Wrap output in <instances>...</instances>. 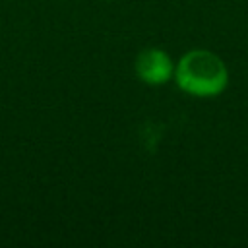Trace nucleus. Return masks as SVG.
Masks as SVG:
<instances>
[{
    "label": "nucleus",
    "instance_id": "obj_2",
    "mask_svg": "<svg viewBox=\"0 0 248 248\" xmlns=\"http://www.w3.org/2000/svg\"><path fill=\"white\" fill-rule=\"evenodd\" d=\"M174 64L172 56L161 46H147L138 52L134 60V74L136 78L151 87H161L174 78Z\"/></svg>",
    "mask_w": 248,
    "mask_h": 248
},
{
    "label": "nucleus",
    "instance_id": "obj_1",
    "mask_svg": "<svg viewBox=\"0 0 248 248\" xmlns=\"http://www.w3.org/2000/svg\"><path fill=\"white\" fill-rule=\"evenodd\" d=\"M176 87L196 99H213L225 93L231 81L227 62L213 50L192 48L174 64Z\"/></svg>",
    "mask_w": 248,
    "mask_h": 248
}]
</instances>
